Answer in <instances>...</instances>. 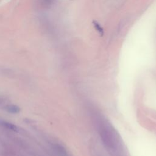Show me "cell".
Wrapping results in <instances>:
<instances>
[{
  "mask_svg": "<svg viewBox=\"0 0 156 156\" xmlns=\"http://www.w3.org/2000/svg\"><path fill=\"white\" fill-rule=\"evenodd\" d=\"M93 24L94 29L99 33V34L101 35H102L104 34V29H103V27H102V26L97 21H95V20H94L93 21Z\"/></svg>",
  "mask_w": 156,
  "mask_h": 156,
  "instance_id": "5",
  "label": "cell"
},
{
  "mask_svg": "<svg viewBox=\"0 0 156 156\" xmlns=\"http://www.w3.org/2000/svg\"><path fill=\"white\" fill-rule=\"evenodd\" d=\"M1 124L6 129H8L10 130H12V131H18V127L16 125H15L13 123H11V122H7V121H2L1 122Z\"/></svg>",
  "mask_w": 156,
  "mask_h": 156,
  "instance_id": "3",
  "label": "cell"
},
{
  "mask_svg": "<svg viewBox=\"0 0 156 156\" xmlns=\"http://www.w3.org/2000/svg\"><path fill=\"white\" fill-rule=\"evenodd\" d=\"M99 135L103 143L108 148L113 149L118 144V136L115 130L107 122H102L99 125Z\"/></svg>",
  "mask_w": 156,
  "mask_h": 156,
  "instance_id": "1",
  "label": "cell"
},
{
  "mask_svg": "<svg viewBox=\"0 0 156 156\" xmlns=\"http://www.w3.org/2000/svg\"><path fill=\"white\" fill-rule=\"evenodd\" d=\"M53 149L58 156H69L66 149L59 144H54L53 145Z\"/></svg>",
  "mask_w": 156,
  "mask_h": 156,
  "instance_id": "2",
  "label": "cell"
},
{
  "mask_svg": "<svg viewBox=\"0 0 156 156\" xmlns=\"http://www.w3.org/2000/svg\"><path fill=\"white\" fill-rule=\"evenodd\" d=\"M5 110L10 113H13V114H16V113H18V112H20V108L16 105H13V104H12V105H7L6 107H5Z\"/></svg>",
  "mask_w": 156,
  "mask_h": 156,
  "instance_id": "4",
  "label": "cell"
},
{
  "mask_svg": "<svg viewBox=\"0 0 156 156\" xmlns=\"http://www.w3.org/2000/svg\"><path fill=\"white\" fill-rule=\"evenodd\" d=\"M41 2H42L43 4H44L46 5H48L50 4L51 0H40Z\"/></svg>",
  "mask_w": 156,
  "mask_h": 156,
  "instance_id": "6",
  "label": "cell"
}]
</instances>
